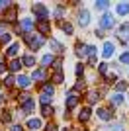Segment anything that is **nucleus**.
<instances>
[{"label":"nucleus","mask_w":129,"mask_h":131,"mask_svg":"<svg viewBox=\"0 0 129 131\" xmlns=\"http://www.w3.org/2000/svg\"><path fill=\"white\" fill-rule=\"evenodd\" d=\"M119 61H121V63H129V53H123L119 57Z\"/></svg>","instance_id":"obj_30"},{"label":"nucleus","mask_w":129,"mask_h":131,"mask_svg":"<svg viewBox=\"0 0 129 131\" xmlns=\"http://www.w3.org/2000/svg\"><path fill=\"white\" fill-rule=\"evenodd\" d=\"M53 55H45V57H43V59H41V63H43V67H47L49 65V63H53Z\"/></svg>","instance_id":"obj_19"},{"label":"nucleus","mask_w":129,"mask_h":131,"mask_svg":"<svg viewBox=\"0 0 129 131\" xmlns=\"http://www.w3.org/2000/svg\"><path fill=\"white\" fill-rule=\"evenodd\" d=\"M0 41H2V43H8V41H10V35H8V33H0Z\"/></svg>","instance_id":"obj_28"},{"label":"nucleus","mask_w":129,"mask_h":131,"mask_svg":"<svg viewBox=\"0 0 129 131\" xmlns=\"http://www.w3.org/2000/svg\"><path fill=\"white\" fill-rule=\"evenodd\" d=\"M22 63H24V65H26V67H33V63H35V59H33L31 55H26V57L22 59Z\"/></svg>","instance_id":"obj_14"},{"label":"nucleus","mask_w":129,"mask_h":131,"mask_svg":"<svg viewBox=\"0 0 129 131\" xmlns=\"http://www.w3.org/2000/svg\"><path fill=\"white\" fill-rule=\"evenodd\" d=\"M18 49H20V43H12L10 49H8V55H10V57H14V55L18 53Z\"/></svg>","instance_id":"obj_17"},{"label":"nucleus","mask_w":129,"mask_h":131,"mask_svg":"<svg viewBox=\"0 0 129 131\" xmlns=\"http://www.w3.org/2000/svg\"><path fill=\"white\" fill-rule=\"evenodd\" d=\"M98 98H100V96H98V92H90V94H88V102H96Z\"/></svg>","instance_id":"obj_25"},{"label":"nucleus","mask_w":129,"mask_h":131,"mask_svg":"<svg viewBox=\"0 0 129 131\" xmlns=\"http://www.w3.org/2000/svg\"><path fill=\"white\" fill-rule=\"evenodd\" d=\"M10 131H22V127H20V125H14V127H12Z\"/></svg>","instance_id":"obj_36"},{"label":"nucleus","mask_w":129,"mask_h":131,"mask_svg":"<svg viewBox=\"0 0 129 131\" xmlns=\"http://www.w3.org/2000/svg\"><path fill=\"white\" fill-rule=\"evenodd\" d=\"M113 51H115V47H113V43H110V41H106V45H104V57H112Z\"/></svg>","instance_id":"obj_6"},{"label":"nucleus","mask_w":129,"mask_h":131,"mask_svg":"<svg viewBox=\"0 0 129 131\" xmlns=\"http://www.w3.org/2000/svg\"><path fill=\"white\" fill-rule=\"evenodd\" d=\"M0 104H2V98H0Z\"/></svg>","instance_id":"obj_39"},{"label":"nucleus","mask_w":129,"mask_h":131,"mask_svg":"<svg viewBox=\"0 0 129 131\" xmlns=\"http://www.w3.org/2000/svg\"><path fill=\"white\" fill-rule=\"evenodd\" d=\"M33 14H37L41 20H47L49 18V10L43 4H33Z\"/></svg>","instance_id":"obj_2"},{"label":"nucleus","mask_w":129,"mask_h":131,"mask_svg":"<svg viewBox=\"0 0 129 131\" xmlns=\"http://www.w3.org/2000/svg\"><path fill=\"white\" fill-rule=\"evenodd\" d=\"M98 115H100L102 119H112V112H110V110H106V108L98 110Z\"/></svg>","instance_id":"obj_10"},{"label":"nucleus","mask_w":129,"mask_h":131,"mask_svg":"<svg viewBox=\"0 0 129 131\" xmlns=\"http://www.w3.org/2000/svg\"><path fill=\"white\" fill-rule=\"evenodd\" d=\"M78 24H80V26H86V24H88V12L86 10H82L80 14H78Z\"/></svg>","instance_id":"obj_9"},{"label":"nucleus","mask_w":129,"mask_h":131,"mask_svg":"<svg viewBox=\"0 0 129 131\" xmlns=\"http://www.w3.org/2000/svg\"><path fill=\"white\" fill-rule=\"evenodd\" d=\"M37 29H39L41 33H47V31H49V22H47V20H41V22L37 24Z\"/></svg>","instance_id":"obj_11"},{"label":"nucleus","mask_w":129,"mask_h":131,"mask_svg":"<svg viewBox=\"0 0 129 131\" xmlns=\"http://www.w3.org/2000/svg\"><path fill=\"white\" fill-rule=\"evenodd\" d=\"M96 8H98V10H106L107 2H106V0H100V2H96Z\"/></svg>","instance_id":"obj_22"},{"label":"nucleus","mask_w":129,"mask_h":131,"mask_svg":"<svg viewBox=\"0 0 129 131\" xmlns=\"http://www.w3.org/2000/svg\"><path fill=\"white\" fill-rule=\"evenodd\" d=\"M100 26H102V27H112L113 26V18L110 16V14H104L102 20H100Z\"/></svg>","instance_id":"obj_5"},{"label":"nucleus","mask_w":129,"mask_h":131,"mask_svg":"<svg viewBox=\"0 0 129 131\" xmlns=\"http://www.w3.org/2000/svg\"><path fill=\"white\" fill-rule=\"evenodd\" d=\"M4 82H6V86H12V84H14V78H12V77H8Z\"/></svg>","instance_id":"obj_32"},{"label":"nucleus","mask_w":129,"mask_h":131,"mask_svg":"<svg viewBox=\"0 0 129 131\" xmlns=\"http://www.w3.org/2000/svg\"><path fill=\"white\" fill-rule=\"evenodd\" d=\"M112 102H113V104H115V106H119V104H121V102H123V96H121V94H115V96H113V98H112Z\"/></svg>","instance_id":"obj_21"},{"label":"nucleus","mask_w":129,"mask_h":131,"mask_svg":"<svg viewBox=\"0 0 129 131\" xmlns=\"http://www.w3.org/2000/svg\"><path fill=\"white\" fill-rule=\"evenodd\" d=\"M51 98H53V96H47V94H43V96H41V102H43V104H47V102H51Z\"/></svg>","instance_id":"obj_31"},{"label":"nucleus","mask_w":129,"mask_h":131,"mask_svg":"<svg viewBox=\"0 0 129 131\" xmlns=\"http://www.w3.org/2000/svg\"><path fill=\"white\" fill-rule=\"evenodd\" d=\"M115 88H117V90H125V88H127V82H125V80L117 82V84H115Z\"/></svg>","instance_id":"obj_27"},{"label":"nucleus","mask_w":129,"mask_h":131,"mask_svg":"<svg viewBox=\"0 0 129 131\" xmlns=\"http://www.w3.org/2000/svg\"><path fill=\"white\" fill-rule=\"evenodd\" d=\"M18 84H20L22 88H27V86H29V78H27V77H20V78H18Z\"/></svg>","instance_id":"obj_16"},{"label":"nucleus","mask_w":129,"mask_h":131,"mask_svg":"<svg viewBox=\"0 0 129 131\" xmlns=\"http://www.w3.org/2000/svg\"><path fill=\"white\" fill-rule=\"evenodd\" d=\"M39 125H41V121H39L37 117H33V119L27 121V127H29L31 131H37V129H39Z\"/></svg>","instance_id":"obj_8"},{"label":"nucleus","mask_w":129,"mask_h":131,"mask_svg":"<svg viewBox=\"0 0 129 131\" xmlns=\"http://www.w3.org/2000/svg\"><path fill=\"white\" fill-rule=\"evenodd\" d=\"M88 117H90V110H88V108L80 110V114H78V119H80V121H86Z\"/></svg>","instance_id":"obj_12"},{"label":"nucleus","mask_w":129,"mask_h":131,"mask_svg":"<svg viewBox=\"0 0 129 131\" xmlns=\"http://www.w3.org/2000/svg\"><path fill=\"white\" fill-rule=\"evenodd\" d=\"M2 18H6L8 22H12V20L16 18V8H14V6H10V10H8V12H4V14H2Z\"/></svg>","instance_id":"obj_7"},{"label":"nucleus","mask_w":129,"mask_h":131,"mask_svg":"<svg viewBox=\"0 0 129 131\" xmlns=\"http://www.w3.org/2000/svg\"><path fill=\"white\" fill-rule=\"evenodd\" d=\"M33 108H35V102H33L31 98H27L26 102H22V110H24V114H29V112H33Z\"/></svg>","instance_id":"obj_4"},{"label":"nucleus","mask_w":129,"mask_h":131,"mask_svg":"<svg viewBox=\"0 0 129 131\" xmlns=\"http://www.w3.org/2000/svg\"><path fill=\"white\" fill-rule=\"evenodd\" d=\"M53 86H51V84H45V86H43V94H47V96H53Z\"/></svg>","instance_id":"obj_20"},{"label":"nucleus","mask_w":129,"mask_h":131,"mask_svg":"<svg viewBox=\"0 0 129 131\" xmlns=\"http://www.w3.org/2000/svg\"><path fill=\"white\" fill-rule=\"evenodd\" d=\"M53 82H57V84H59V82H63V74H61V71H57V72H55Z\"/></svg>","instance_id":"obj_24"},{"label":"nucleus","mask_w":129,"mask_h":131,"mask_svg":"<svg viewBox=\"0 0 129 131\" xmlns=\"http://www.w3.org/2000/svg\"><path fill=\"white\" fill-rule=\"evenodd\" d=\"M33 78H35V80H41L43 78V71H35L33 72Z\"/></svg>","instance_id":"obj_29"},{"label":"nucleus","mask_w":129,"mask_h":131,"mask_svg":"<svg viewBox=\"0 0 129 131\" xmlns=\"http://www.w3.org/2000/svg\"><path fill=\"white\" fill-rule=\"evenodd\" d=\"M26 41L31 45V49L35 51V49H39V47H41L43 37H41V35H37V37H31V33H27V35H26Z\"/></svg>","instance_id":"obj_1"},{"label":"nucleus","mask_w":129,"mask_h":131,"mask_svg":"<svg viewBox=\"0 0 129 131\" xmlns=\"http://www.w3.org/2000/svg\"><path fill=\"white\" fill-rule=\"evenodd\" d=\"M82 72H84V67L78 65V67H76V74H82Z\"/></svg>","instance_id":"obj_33"},{"label":"nucleus","mask_w":129,"mask_h":131,"mask_svg":"<svg viewBox=\"0 0 129 131\" xmlns=\"http://www.w3.org/2000/svg\"><path fill=\"white\" fill-rule=\"evenodd\" d=\"M53 114V108L51 106H43V115H51Z\"/></svg>","instance_id":"obj_26"},{"label":"nucleus","mask_w":129,"mask_h":131,"mask_svg":"<svg viewBox=\"0 0 129 131\" xmlns=\"http://www.w3.org/2000/svg\"><path fill=\"white\" fill-rule=\"evenodd\" d=\"M6 71V67H4V63H0V72H4Z\"/></svg>","instance_id":"obj_37"},{"label":"nucleus","mask_w":129,"mask_h":131,"mask_svg":"<svg viewBox=\"0 0 129 131\" xmlns=\"http://www.w3.org/2000/svg\"><path fill=\"white\" fill-rule=\"evenodd\" d=\"M2 121H10V114H4V115H2Z\"/></svg>","instance_id":"obj_35"},{"label":"nucleus","mask_w":129,"mask_h":131,"mask_svg":"<svg viewBox=\"0 0 129 131\" xmlns=\"http://www.w3.org/2000/svg\"><path fill=\"white\" fill-rule=\"evenodd\" d=\"M78 98H80L78 94L70 92V94H69V100H67V108H69V110H72V108H74L76 104H78Z\"/></svg>","instance_id":"obj_3"},{"label":"nucleus","mask_w":129,"mask_h":131,"mask_svg":"<svg viewBox=\"0 0 129 131\" xmlns=\"http://www.w3.org/2000/svg\"><path fill=\"white\" fill-rule=\"evenodd\" d=\"M22 27H24V29H26V31L29 33V29H31V27H33V22H31V20H29V18H26V20L22 22Z\"/></svg>","instance_id":"obj_15"},{"label":"nucleus","mask_w":129,"mask_h":131,"mask_svg":"<svg viewBox=\"0 0 129 131\" xmlns=\"http://www.w3.org/2000/svg\"><path fill=\"white\" fill-rule=\"evenodd\" d=\"M100 72H102V74H106V72H107V67H106V65H100Z\"/></svg>","instance_id":"obj_34"},{"label":"nucleus","mask_w":129,"mask_h":131,"mask_svg":"<svg viewBox=\"0 0 129 131\" xmlns=\"http://www.w3.org/2000/svg\"><path fill=\"white\" fill-rule=\"evenodd\" d=\"M61 27H63V31H67V33H72V26H70V24H61Z\"/></svg>","instance_id":"obj_23"},{"label":"nucleus","mask_w":129,"mask_h":131,"mask_svg":"<svg viewBox=\"0 0 129 131\" xmlns=\"http://www.w3.org/2000/svg\"><path fill=\"white\" fill-rule=\"evenodd\" d=\"M117 14H121V16H125V14H129V4H119L117 6Z\"/></svg>","instance_id":"obj_13"},{"label":"nucleus","mask_w":129,"mask_h":131,"mask_svg":"<svg viewBox=\"0 0 129 131\" xmlns=\"http://www.w3.org/2000/svg\"><path fill=\"white\" fill-rule=\"evenodd\" d=\"M47 131H55V125H47Z\"/></svg>","instance_id":"obj_38"},{"label":"nucleus","mask_w":129,"mask_h":131,"mask_svg":"<svg viewBox=\"0 0 129 131\" xmlns=\"http://www.w3.org/2000/svg\"><path fill=\"white\" fill-rule=\"evenodd\" d=\"M20 67H22V61H20V59H14V61L10 63V71H18Z\"/></svg>","instance_id":"obj_18"}]
</instances>
